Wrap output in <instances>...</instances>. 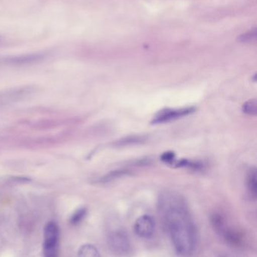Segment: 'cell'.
I'll return each instance as SVG.
<instances>
[{"label": "cell", "instance_id": "1", "mask_svg": "<svg viewBox=\"0 0 257 257\" xmlns=\"http://www.w3.org/2000/svg\"><path fill=\"white\" fill-rule=\"evenodd\" d=\"M160 208L177 253L190 255L196 247V231L184 199L175 193H164Z\"/></svg>", "mask_w": 257, "mask_h": 257}, {"label": "cell", "instance_id": "2", "mask_svg": "<svg viewBox=\"0 0 257 257\" xmlns=\"http://www.w3.org/2000/svg\"><path fill=\"white\" fill-rule=\"evenodd\" d=\"M36 87L31 85L11 87L0 91V107L13 105L32 97L36 93Z\"/></svg>", "mask_w": 257, "mask_h": 257}, {"label": "cell", "instance_id": "3", "mask_svg": "<svg viewBox=\"0 0 257 257\" xmlns=\"http://www.w3.org/2000/svg\"><path fill=\"white\" fill-rule=\"evenodd\" d=\"M60 229L57 223L48 222L44 228L43 257H58Z\"/></svg>", "mask_w": 257, "mask_h": 257}, {"label": "cell", "instance_id": "12", "mask_svg": "<svg viewBox=\"0 0 257 257\" xmlns=\"http://www.w3.org/2000/svg\"><path fill=\"white\" fill-rule=\"evenodd\" d=\"M211 221L213 227L215 229L217 232H220V233H222L226 228L224 218L220 214H217V213L211 216Z\"/></svg>", "mask_w": 257, "mask_h": 257}, {"label": "cell", "instance_id": "5", "mask_svg": "<svg viewBox=\"0 0 257 257\" xmlns=\"http://www.w3.org/2000/svg\"><path fill=\"white\" fill-rule=\"evenodd\" d=\"M196 111L194 107H186V108H166L158 111L153 120H152V124H161V123H169L175 121L178 119L182 118L186 116L190 115Z\"/></svg>", "mask_w": 257, "mask_h": 257}, {"label": "cell", "instance_id": "6", "mask_svg": "<svg viewBox=\"0 0 257 257\" xmlns=\"http://www.w3.org/2000/svg\"><path fill=\"white\" fill-rule=\"evenodd\" d=\"M45 57H46L45 53H35V54L4 57V58L0 59V63L12 65V66H22V65L39 63L43 60Z\"/></svg>", "mask_w": 257, "mask_h": 257}, {"label": "cell", "instance_id": "15", "mask_svg": "<svg viewBox=\"0 0 257 257\" xmlns=\"http://www.w3.org/2000/svg\"><path fill=\"white\" fill-rule=\"evenodd\" d=\"M256 29H254V30H250V31L244 33V34L241 35L238 37V40L241 43H248V42L256 40Z\"/></svg>", "mask_w": 257, "mask_h": 257}, {"label": "cell", "instance_id": "13", "mask_svg": "<svg viewBox=\"0 0 257 257\" xmlns=\"http://www.w3.org/2000/svg\"><path fill=\"white\" fill-rule=\"evenodd\" d=\"M86 215H87V209L84 208H79L71 216L69 222L73 226H76L81 223Z\"/></svg>", "mask_w": 257, "mask_h": 257}, {"label": "cell", "instance_id": "7", "mask_svg": "<svg viewBox=\"0 0 257 257\" xmlns=\"http://www.w3.org/2000/svg\"><path fill=\"white\" fill-rule=\"evenodd\" d=\"M155 223L151 216L145 214L139 217L134 225V232L142 238H149L153 235Z\"/></svg>", "mask_w": 257, "mask_h": 257}, {"label": "cell", "instance_id": "14", "mask_svg": "<svg viewBox=\"0 0 257 257\" xmlns=\"http://www.w3.org/2000/svg\"><path fill=\"white\" fill-rule=\"evenodd\" d=\"M243 112L250 116H255L257 114V101L256 99H250L243 105Z\"/></svg>", "mask_w": 257, "mask_h": 257}, {"label": "cell", "instance_id": "10", "mask_svg": "<svg viewBox=\"0 0 257 257\" xmlns=\"http://www.w3.org/2000/svg\"><path fill=\"white\" fill-rule=\"evenodd\" d=\"M146 137L144 136H127L123 139L116 141L113 145L116 147H125L130 145H138L146 142Z\"/></svg>", "mask_w": 257, "mask_h": 257}, {"label": "cell", "instance_id": "16", "mask_svg": "<svg viewBox=\"0 0 257 257\" xmlns=\"http://www.w3.org/2000/svg\"><path fill=\"white\" fill-rule=\"evenodd\" d=\"M175 154L174 152H165L161 156V160L167 163H172L175 160Z\"/></svg>", "mask_w": 257, "mask_h": 257}, {"label": "cell", "instance_id": "11", "mask_svg": "<svg viewBox=\"0 0 257 257\" xmlns=\"http://www.w3.org/2000/svg\"><path fill=\"white\" fill-rule=\"evenodd\" d=\"M78 257H101L99 250L92 244L81 246L78 251Z\"/></svg>", "mask_w": 257, "mask_h": 257}, {"label": "cell", "instance_id": "9", "mask_svg": "<svg viewBox=\"0 0 257 257\" xmlns=\"http://www.w3.org/2000/svg\"><path fill=\"white\" fill-rule=\"evenodd\" d=\"M131 173H130L129 171L126 170V169H117V170L111 171V172L101 176L98 180V182L101 183V184L112 182V181H116V180L119 179V178L128 176Z\"/></svg>", "mask_w": 257, "mask_h": 257}, {"label": "cell", "instance_id": "8", "mask_svg": "<svg viewBox=\"0 0 257 257\" xmlns=\"http://www.w3.org/2000/svg\"><path fill=\"white\" fill-rule=\"evenodd\" d=\"M247 187L250 196L256 199L257 195V172L254 167L250 168L247 173Z\"/></svg>", "mask_w": 257, "mask_h": 257}, {"label": "cell", "instance_id": "4", "mask_svg": "<svg viewBox=\"0 0 257 257\" xmlns=\"http://www.w3.org/2000/svg\"><path fill=\"white\" fill-rule=\"evenodd\" d=\"M109 248L113 254L118 256H125L131 250V242L126 232L122 230H116L109 235Z\"/></svg>", "mask_w": 257, "mask_h": 257}]
</instances>
